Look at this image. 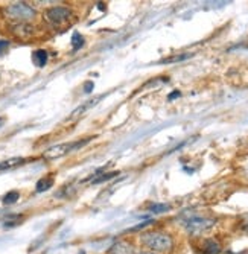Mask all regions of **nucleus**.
I'll list each match as a JSON object with an SVG mask.
<instances>
[{"label": "nucleus", "instance_id": "19", "mask_svg": "<svg viewBox=\"0 0 248 254\" xmlns=\"http://www.w3.org/2000/svg\"><path fill=\"white\" fill-rule=\"evenodd\" d=\"M3 122H5V119H3V118H0V127L3 125Z\"/></svg>", "mask_w": 248, "mask_h": 254}, {"label": "nucleus", "instance_id": "18", "mask_svg": "<svg viewBox=\"0 0 248 254\" xmlns=\"http://www.w3.org/2000/svg\"><path fill=\"white\" fill-rule=\"evenodd\" d=\"M177 96H180V93H178V91H175V93L169 95V99H174V98H177Z\"/></svg>", "mask_w": 248, "mask_h": 254}, {"label": "nucleus", "instance_id": "16", "mask_svg": "<svg viewBox=\"0 0 248 254\" xmlns=\"http://www.w3.org/2000/svg\"><path fill=\"white\" fill-rule=\"evenodd\" d=\"M8 46H9V41H6V40H0V54L5 52V51L8 49Z\"/></svg>", "mask_w": 248, "mask_h": 254}, {"label": "nucleus", "instance_id": "20", "mask_svg": "<svg viewBox=\"0 0 248 254\" xmlns=\"http://www.w3.org/2000/svg\"><path fill=\"white\" fill-rule=\"evenodd\" d=\"M139 254H154V253H139Z\"/></svg>", "mask_w": 248, "mask_h": 254}, {"label": "nucleus", "instance_id": "13", "mask_svg": "<svg viewBox=\"0 0 248 254\" xmlns=\"http://www.w3.org/2000/svg\"><path fill=\"white\" fill-rule=\"evenodd\" d=\"M101 98H98V99H95V101H88V104H85V105H82V107H79L78 110H75L73 111V118H76V116H79V114H82L85 110H88L90 107H93V105H96V102L99 101Z\"/></svg>", "mask_w": 248, "mask_h": 254}, {"label": "nucleus", "instance_id": "8", "mask_svg": "<svg viewBox=\"0 0 248 254\" xmlns=\"http://www.w3.org/2000/svg\"><path fill=\"white\" fill-rule=\"evenodd\" d=\"M23 158H20V157H17V158H9V160H6V161H2L0 163V172L2 171H8V169H12V168H15V166H18V165H23Z\"/></svg>", "mask_w": 248, "mask_h": 254}, {"label": "nucleus", "instance_id": "4", "mask_svg": "<svg viewBox=\"0 0 248 254\" xmlns=\"http://www.w3.org/2000/svg\"><path fill=\"white\" fill-rule=\"evenodd\" d=\"M44 17H46V20L51 23L52 26L58 28L61 25H64V23L69 21V18L72 17V12L69 8H64V6H54V8H49L46 11V14H44Z\"/></svg>", "mask_w": 248, "mask_h": 254}, {"label": "nucleus", "instance_id": "5", "mask_svg": "<svg viewBox=\"0 0 248 254\" xmlns=\"http://www.w3.org/2000/svg\"><path fill=\"white\" fill-rule=\"evenodd\" d=\"M186 230L190 235H201L210 230L215 225L213 219H207V218H201V216H193L190 219L186 221Z\"/></svg>", "mask_w": 248, "mask_h": 254}, {"label": "nucleus", "instance_id": "6", "mask_svg": "<svg viewBox=\"0 0 248 254\" xmlns=\"http://www.w3.org/2000/svg\"><path fill=\"white\" fill-rule=\"evenodd\" d=\"M110 254H132V247L125 242H116L110 247Z\"/></svg>", "mask_w": 248, "mask_h": 254}, {"label": "nucleus", "instance_id": "12", "mask_svg": "<svg viewBox=\"0 0 248 254\" xmlns=\"http://www.w3.org/2000/svg\"><path fill=\"white\" fill-rule=\"evenodd\" d=\"M149 210L152 213H163V212H168L169 210V205L168 204H151Z\"/></svg>", "mask_w": 248, "mask_h": 254}, {"label": "nucleus", "instance_id": "3", "mask_svg": "<svg viewBox=\"0 0 248 254\" xmlns=\"http://www.w3.org/2000/svg\"><path fill=\"white\" fill-rule=\"evenodd\" d=\"M92 138H85V140H79V142H72V143H61V145H57V146H52L49 148L46 152H44V157L49 158V160H54V158H60L65 154H69L72 151H76L79 148H82L84 145H87Z\"/></svg>", "mask_w": 248, "mask_h": 254}, {"label": "nucleus", "instance_id": "11", "mask_svg": "<svg viewBox=\"0 0 248 254\" xmlns=\"http://www.w3.org/2000/svg\"><path fill=\"white\" fill-rule=\"evenodd\" d=\"M18 192H15V190H11V192H8L5 196H3V204H6V205H9V204H14V202H17V199H18Z\"/></svg>", "mask_w": 248, "mask_h": 254}, {"label": "nucleus", "instance_id": "10", "mask_svg": "<svg viewBox=\"0 0 248 254\" xmlns=\"http://www.w3.org/2000/svg\"><path fill=\"white\" fill-rule=\"evenodd\" d=\"M204 251H206L207 254H219L221 247H219V244H218L216 241L209 239V241L206 242V245H204Z\"/></svg>", "mask_w": 248, "mask_h": 254}, {"label": "nucleus", "instance_id": "17", "mask_svg": "<svg viewBox=\"0 0 248 254\" xmlns=\"http://www.w3.org/2000/svg\"><path fill=\"white\" fill-rule=\"evenodd\" d=\"M93 82L92 81H88V82H85V85H84V91H85V93H90V91H92L93 90Z\"/></svg>", "mask_w": 248, "mask_h": 254}, {"label": "nucleus", "instance_id": "2", "mask_svg": "<svg viewBox=\"0 0 248 254\" xmlns=\"http://www.w3.org/2000/svg\"><path fill=\"white\" fill-rule=\"evenodd\" d=\"M35 9L26 3H12L6 8V15L20 23H26L35 17Z\"/></svg>", "mask_w": 248, "mask_h": 254}, {"label": "nucleus", "instance_id": "15", "mask_svg": "<svg viewBox=\"0 0 248 254\" xmlns=\"http://www.w3.org/2000/svg\"><path fill=\"white\" fill-rule=\"evenodd\" d=\"M116 175H118V172L104 174L102 177H99V178H95V180H93V183H102V181H107V180H110V178H113V177H116Z\"/></svg>", "mask_w": 248, "mask_h": 254}, {"label": "nucleus", "instance_id": "14", "mask_svg": "<svg viewBox=\"0 0 248 254\" xmlns=\"http://www.w3.org/2000/svg\"><path fill=\"white\" fill-rule=\"evenodd\" d=\"M82 44H84V38L81 37V34L75 32V34H73V37H72V46H73V49H75V51H78Z\"/></svg>", "mask_w": 248, "mask_h": 254}, {"label": "nucleus", "instance_id": "7", "mask_svg": "<svg viewBox=\"0 0 248 254\" xmlns=\"http://www.w3.org/2000/svg\"><path fill=\"white\" fill-rule=\"evenodd\" d=\"M32 61L37 67H44L48 63V52L43 51V49H38L32 54Z\"/></svg>", "mask_w": 248, "mask_h": 254}, {"label": "nucleus", "instance_id": "9", "mask_svg": "<svg viewBox=\"0 0 248 254\" xmlns=\"http://www.w3.org/2000/svg\"><path fill=\"white\" fill-rule=\"evenodd\" d=\"M52 184H54L52 177L41 178V180L37 183V192H44V190H48L49 188H52Z\"/></svg>", "mask_w": 248, "mask_h": 254}, {"label": "nucleus", "instance_id": "1", "mask_svg": "<svg viewBox=\"0 0 248 254\" xmlns=\"http://www.w3.org/2000/svg\"><path fill=\"white\" fill-rule=\"evenodd\" d=\"M142 244L145 247H148L152 251L162 253V251H168L172 248V239L171 236L165 235V233H159V232H152V233H146L142 236Z\"/></svg>", "mask_w": 248, "mask_h": 254}]
</instances>
